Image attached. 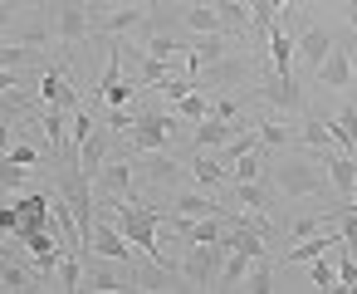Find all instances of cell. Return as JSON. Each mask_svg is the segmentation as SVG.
Instances as JSON below:
<instances>
[{
	"mask_svg": "<svg viewBox=\"0 0 357 294\" xmlns=\"http://www.w3.org/2000/svg\"><path fill=\"white\" fill-rule=\"evenodd\" d=\"M98 211H108V216L118 221V230L128 235V245H137L157 270H172V265H167V255H162V245H157L162 206H142L137 196H103V206H98Z\"/></svg>",
	"mask_w": 357,
	"mask_h": 294,
	"instance_id": "obj_1",
	"label": "cell"
},
{
	"mask_svg": "<svg viewBox=\"0 0 357 294\" xmlns=\"http://www.w3.org/2000/svg\"><path fill=\"white\" fill-rule=\"evenodd\" d=\"M269 186H274V196H284V201L318 196V191H323V172L308 167V162H279V167L269 172Z\"/></svg>",
	"mask_w": 357,
	"mask_h": 294,
	"instance_id": "obj_2",
	"label": "cell"
},
{
	"mask_svg": "<svg viewBox=\"0 0 357 294\" xmlns=\"http://www.w3.org/2000/svg\"><path fill=\"white\" fill-rule=\"evenodd\" d=\"M176 133H181V118L157 108V113H137V123H132L128 138H132V152H162Z\"/></svg>",
	"mask_w": 357,
	"mask_h": 294,
	"instance_id": "obj_3",
	"label": "cell"
},
{
	"mask_svg": "<svg viewBox=\"0 0 357 294\" xmlns=\"http://www.w3.org/2000/svg\"><path fill=\"white\" fill-rule=\"evenodd\" d=\"M220 260H225V245H220V240H206V245H191L186 260H181L176 270H181V279H186L191 289H215Z\"/></svg>",
	"mask_w": 357,
	"mask_h": 294,
	"instance_id": "obj_4",
	"label": "cell"
},
{
	"mask_svg": "<svg viewBox=\"0 0 357 294\" xmlns=\"http://www.w3.org/2000/svg\"><path fill=\"white\" fill-rule=\"evenodd\" d=\"M93 35V10L84 6V0H64V6L54 10V40L69 50V45H84Z\"/></svg>",
	"mask_w": 357,
	"mask_h": 294,
	"instance_id": "obj_5",
	"label": "cell"
},
{
	"mask_svg": "<svg viewBox=\"0 0 357 294\" xmlns=\"http://www.w3.org/2000/svg\"><path fill=\"white\" fill-rule=\"evenodd\" d=\"M89 255H108V260H132V250H128V235L118 230V221H113L108 211H98V216H93Z\"/></svg>",
	"mask_w": 357,
	"mask_h": 294,
	"instance_id": "obj_6",
	"label": "cell"
},
{
	"mask_svg": "<svg viewBox=\"0 0 357 294\" xmlns=\"http://www.w3.org/2000/svg\"><path fill=\"white\" fill-rule=\"evenodd\" d=\"M40 98H45V108H64V113L79 108V94H74V84H69V74L59 64H45L40 69Z\"/></svg>",
	"mask_w": 357,
	"mask_h": 294,
	"instance_id": "obj_7",
	"label": "cell"
},
{
	"mask_svg": "<svg viewBox=\"0 0 357 294\" xmlns=\"http://www.w3.org/2000/svg\"><path fill=\"white\" fill-rule=\"evenodd\" d=\"M259 98H264L269 108H279V113H303V94H298L294 74H269V79L259 84Z\"/></svg>",
	"mask_w": 357,
	"mask_h": 294,
	"instance_id": "obj_8",
	"label": "cell"
},
{
	"mask_svg": "<svg viewBox=\"0 0 357 294\" xmlns=\"http://www.w3.org/2000/svg\"><path fill=\"white\" fill-rule=\"evenodd\" d=\"M98 196H132V157H108L93 177Z\"/></svg>",
	"mask_w": 357,
	"mask_h": 294,
	"instance_id": "obj_9",
	"label": "cell"
},
{
	"mask_svg": "<svg viewBox=\"0 0 357 294\" xmlns=\"http://www.w3.org/2000/svg\"><path fill=\"white\" fill-rule=\"evenodd\" d=\"M333 50H337V45H333V35H328V30H318V25H308V30L294 40V59H298V64H308V74H318V64H323Z\"/></svg>",
	"mask_w": 357,
	"mask_h": 294,
	"instance_id": "obj_10",
	"label": "cell"
},
{
	"mask_svg": "<svg viewBox=\"0 0 357 294\" xmlns=\"http://www.w3.org/2000/svg\"><path fill=\"white\" fill-rule=\"evenodd\" d=\"M250 123H235V118H220V113H206L196 118V147H225L235 133H245Z\"/></svg>",
	"mask_w": 357,
	"mask_h": 294,
	"instance_id": "obj_11",
	"label": "cell"
},
{
	"mask_svg": "<svg viewBox=\"0 0 357 294\" xmlns=\"http://www.w3.org/2000/svg\"><path fill=\"white\" fill-rule=\"evenodd\" d=\"M74 162H79V172H84V177L93 182V177H98V167L108 162V133H103V128H93V133H89V138L79 142Z\"/></svg>",
	"mask_w": 357,
	"mask_h": 294,
	"instance_id": "obj_12",
	"label": "cell"
},
{
	"mask_svg": "<svg viewBox=\"0 0 357 294\" xmlns=\"http://www.w3.org/2000/svg\"><path fill=\"white\" fill-rule=\"evenodd\" d=\"M132 172H142V177L157 182V186H172L176 172H181V162H176V157H162V152H142V157H132Z\"/></svg>",
	"mask_w": 357,
	"mask_h": 294,
	"instance_id": "obj_13",
	"label": "cell"
},
{
	"mask_svg": "<svg viewBox=\"0 0 357 294\" xmlns=\"http://www.w3.org/2000/svg\"><path fill=\"white\" fill-rule=\"evenodd\" d=\"M225 59V35L215 30V35H196V45H191V54H186V64H191V74H201V69H211V64H220Z\"/></svg>",
	"mask_w": 357,
	"mask_h": 294,
	"instance_id": "obj_14",
	"label": "cell"
},
{
	"mask_svg": "<svg viewBox=\"0 0 357 294\" xmlns=\"http://www.w3.org/2000/svg\"><path fill=\"white\" fill-rule=\"evenodd\" d=\"M318 84H328V89H352V54L347 50H333L323 64H318V74H313Z\"/></svg>",
	"mask_w": 357,
	"mask_h": 294,
	"instance_id": "obj_15",
	"label": "cell"
},
{
	"mask_svg": "<svg viewBox=\"0 0 357 294\" xmlns=\"http://www.w3.org/2000/svg\"><path fill=\"white\" fill-rule=\"evenodd\" d=\"M167 211H172V216H225V206H220L206 186H201V191H181Z\"/></svg>",
	"mask_w": 357,
	"mask_h": 294,
	"instance_id": "obj_16",
	"label": "cell"
},
{
	"mask_svg": "<svg viewBox=\"0 0 357 294\" xmlns=\"http://www.w3.org/2000/svg\"><path fill=\"white\" fill-rule=\"evenodd\" d=\"M337 240H347V235H342V230H318V235H303V240H298V245H294V250L284 255V265H303V260H318V255H323V250H333Z\"/></svg>",
	"mask_w": 357,
	"mask_h": 294,
	"instance_id": "obj_17",
	"label": "cell"
},
{
	"mask_svg": "<svg viewBox=\"0 0 357 294\" xmlns=\"http://www.w3.org/2000/svg\"><path fill=\"white\" fill-rule=\"evenodd\" d=\"M323 167H328V182H333L342 196L357 191V162H352L347 152H323Z\"/></svg>",
	"mask_w": 357,
	"mask_h": 294,
	"instance_id": "obj_18",
	"label": "cell"
},
{
	"mask_svg": "<svg viewBox=\"0 0 357 294\" xmlns=\"http://www.w3.org/2000/svg\"><path fill=\"white\" fill-rule=\"evenodd\" d=\"M230 196L245 211H264L274 201V186H269V177H259V182H230Z\"/></svg>",
	"mask_w": 357,
	"mask_h": 294,
	"instance_id": "obj_19",
	"label": "cell"
},
{
	"mask_svg": "<svg viewBox=\"0 0 357 294\" xmlns=\"http://www.w3.org/2000/svg\"><path fill=\"white\" fill-rule=\"evenodd\" d=\"M181 25L186 30H196V35H230L225 30V15H220V6H191V10H181Z\"/></svg>",
	"mask_w": 357,
	"mask_h": 294,
	"instance_id": "obj_20",
	"label": "cell"
},
{
	"mask_svg": "<svg viewBox=\"0 0 357 294\" xmlns=\"http://www.w3.org/2000/svg\"><path fill=\"white\" fill-rule=\"evenodd\" d=\"M264 40H269V64H274V74H294V40L284 35L279 20H274V30H269Z\"/></svg>",
	"mask_w": 357,
	"mask_h": 294,
	"instance_id": "obj_21",
	"label": "cell"
},
{
	"mask_svg": "<svg viewBox=\"0 0 357 294\" xmlns=\"http://www.w3.org/2000/svg\"><path fill=\"white\" fill-rule=\"evenodd\" d=\"M245 274H250V255L225 250V260H220V270H215V289H240Z\"/></svg>",
	"mask_w": 357,
	"mask_h": 294,
	"instance_id": "obj_22",
	"label": "cell"
},
{
	"mask_svg": "<svg viewBox=\"0 0 357 294\" xmlns=\"http://www.w3.org/2000/svg\"><path fill=\"white\" fill-rule=\"evenodd\" d=\"M0 289H45V279H40V270H25L6 255L0 260Z\"/></svg>",
	"mask_w": 357,
	"mask_h": 294,
	"instance_id": "obj_23",
	"label": "cell"
},
{
	"mask_svg": "<svg viewBox=\"0 0 357 294\" xmlns=\"http://www.w3.org/2000/svg\"><path fill=\"white\" fill-rule=\"evenodd\" d=\"M191 177H196V186H220L230 172H225V157H211V152H196V162H191Z\"/></svg>",
	"mask_w": 357,
	"mask_h": 294,
	"instance_id": "obj_24",
	"label": "cell"
},
{
	"mask_svg": "<svg viewBox=\"0 0 357 294\" xmlns=\"http://www.w3.org/2000/svg\"><path fill=\"white\" fill-rule=\"evenodd\" d=\"M298 138H303V142H308V147H313L318 157H323V152H337L333 123H318V118H313V123H303V128H298Z\"/></svg>",
	"mask_w": 357,
	"mask_h": 294,
	"instance_id": "obj_25",
	"label": "cell"
},
{
	"mask_svg": "<svg viewBox=\"0 0 357 294\" xmlns=\"http://www.w3.org/2000/svg\"><path fill=\"white\" fill-rule=\"evenodd\" d=\"M259 177H264V152H259V147L240 152V157H235V172H230V182H259Z\"/></svg>",
	"mask_w": 357,
	"mask_h": 294,
	"instance_id": "obj_26",
	"label": "cell"
},
{
	"mask_svg": "<svg viewBox=\"0 0 357 294\" xmlns=\"http://www.w3.org/2000/svg\"><path fill=\"white\" fill-rule=\"evenodd\" d=\"M240 289H255V294L274 289V265H269V255H255V260H250V274H245Z\"/></svg>",
	"mask_w": 357,
	"mask_h": 294,
	"instance_id": "obj_27",
	"label": "cell"
},
{
	"mask_svg": "<svg viewBox=\"0 0 357 294\" xmlns=\"http://www.w3.org/2000/svg\"><path fill=\"white\" fill-rule=\"evenodd\" d=\"M337 245H342V240H337ZM308 265H313V270H308V284H313V289H337V255H333V260L318 255V260H308Z\"/></svg>",
	"mask_w": 357,
	"mask_h": 294,
	"instance_id": "obj_28",
	"label": "cell"
},
{
	"mask_svg": "<svg viewBox=\"0 0 357 294\" xmlns=\"http://www.w3.org/2000/svg\"><path fill=\"white\" fill-rule=\"evenodd\" d=\"M181 50L191 54V45H181L176 35H167V30H157V35L147 40V50H142V54H152V59H172V54H181Z\"/></svg>",
	"mask_w": 357,
	"mask_h": 294,
	"instance_id": "obj_29",
	"label": "cell"
},
{
	"mask_svg": "<svg viewBox=\"0 0 357 294\" xmlns=\"http://www.w3.org/2000/svg\"><path fill=\"white\" fill-rule=\"evenodd\" d=\"M333 255H337V289H357V255L347 250V240L333 245Z\"/></svg>",
	"mask_w": 357,
	"mask_h": 294,
	"instance_id": "obj_30",
	"label": "cell"
},
{
	"mask_svg": "<svg viewBox=\"0 0 357 294\" xmlns=\"http://www.w3.org/2000/svg\"><path fill=\"white\" fill-rule=\"evenodd\" d=\"M30 182V167H20L10 152H0V186H25Z\"/></svg>",
	"mask_w": 357,
	"mask_h": 294,
	"instance_id": "obj_31",
	"label": "cell"
},
{
	"mask_svg": "<svg viewBox=\"0 0 357 294\" xmlns=\"http://www.w3.org/2000/svg\"><path fill=\"white\" fill-rule=\"evenodd\" d=\"M30 54H35V45H20V40L6 45V40H0V69H20Z\"/></svg>",
	"mask_w": 357,
	"mask_h": 294,
	"instance_id": "obj_32",
	"label": "cell"
},
{
	"mask_svg": "<svg viewBox=\"0 0 357 294\" xmlns=\"http://www.w3.org/2000/svg\"><path fill=\"white\" fill-rule=\"evenodd\" d=\"M176 113H181V118H191V123H196V118H206V113H211V98H206V94H196V89H191V94H186V98H176Z\"/></svg>",
	"mask_w": 357,
	"mask_h": 294,
	"instance_id": "obj_33",
	"label": "cell"
},
{
	"mask_svg": "<svg viewBox=\"0 0 357 294\" xmlns=\"http://www.w3.org/2000/svg\"><path fill=\"white\" fill-rule=\"evenodd\" d=\"M259 142H269V147L289 142V123H284V118H269V123H259Z\"/></svg>",
	"mask_w": 357,
	"mask_h": 294,
	"instance_id": "obj_34",
	"label": "cell"
},
{
	"mask_svg": "<svg viewBox=\"0 0 357 294\" xmlns=\"http://www.w3.org/2000/svg\"><path fill=\"white\" fill-rule=\"evenodd\" d=\"M132 123H137L132 108H108V128H113V133H132Z\"/></svg>",
	"mask_w": 357,
	"mask_h": 294,
	"instance_id": "obj_35",
	"label": "cell"
},
{
	"mask_svg": "<svg viewBox=\"0 0 357 294\" xmlns=\"http://www.w3.org/2000/svg\"><path fill=\"white\" fill-rule=\"evenodd\" d=\"M6 152H10V157H15L20 167H35V162H40V147H25V142H10Z\"/></svg>",
	"mask_w": 357,
	"mask_h": 294,
	"instance_id": "obj_36",
	"label": "cell"
},
{
	"mask_svg": "<svg viewBox=\"0 0 357 294\" xmlns=\"http://www.w3.org/2000/svg\"><path fill=\"white\" fill-rule=\"evenodd\" d=\"M15 230H20V211L6 206V211H0V235H15Z\"/></svg>",
	"mask_w": 357,
	"mask_h": 294,
	"instance_id": "obj_37",
	"label": "cell"
},
{
	"mask_svg": "<svg viewBox=\"0 0 357 294\" xmlns=\"http://www.w3.org/2000/svg\"><path fill=\"white\" fill-rule=\"evenodd\" d=\"M15 89H20V74L15 69H0V98H10Z\"/></svg>",
	"mask_w": 357,
	"mask_h": 294,
	"instance_id": "obj_38",
	"label": "cell"
},
{
	"mask_svg": "<svg viewBox=\"0 0 357 294\" xmlns=\"http://www.w3.org/2000/svg\"><path fill=\"white\" fill-rule=\"evenodd\" d=\"M10 20H15V6H10V0H0V35H6Z\"/></svg>",
	"mask_w": 357,
	"mask_h": 294,
	"instance_id": "obj_39",
	"label": "cell"
},
{
	"mask_svg": "<svg viewBox=\"0 0 357 294\" xmlns=\"http://www.w3.org/2000/svg\"><path fill=\"white\" fill-rule=\"evenodd\" d=\"M103 10H118V6H147V0H98Z\"/></svg>",
	"mask_w": 357,
	"mask_h": 294,
	"instance_id": "obj_40",
	"label": "cell"
},
{
	"mask_svg": "<svg viewBox=\"0 0 357 294\" xmlns=\"http://www.w3.org/2000/svg\"><path fill=\"white\" fill-rule=\"evenodd\" d=\"M10 138H15V128H10V123H0V152L10 147Z\"/></svg>",
	"mask_w": 357,
	"mask_h": 294,
	"instance_id": "obj_41",
	"label": "cell"
},
{
	"mask_svg": "<svg viewBox=\"0 0 357 294\" xmlns=\"http://www.w3.org/2000/svg\"><path fill=\"white\" fill-rule=\"evenodd\" d=\"M269 6H274L279 15H289V10H294V0H269Z\"/></svg>",
	"mask_w": 357,
	"mask_h": 294,
	"instance_id": "obj_42",
	"label": "cell"
},
{
	"mask_svg": "<svg viewBox=\"0 0 357 294\" xmlns=\"http://www.w3.org/2000/svg\"><path fill=\"white\" fill-rule=\"evenodd\" d=\"M347 25L357 30V0H347Z\"/></svg>",
	"mask_w": 357,
	"mask_h": 294,
	"instance_id": "obj_43",
	"label": "cell"
},
{
	"mask_svg": "<svg viewBox=\"0 0 357 294\" xmlns=\"http://www.w3.org/2000/svg\"><path fill=\"white\" fill-rule=\"evenodd\" d=\"M6 255H10V245H6V240H0V260H6Z\"/></svg>",
	"mask_w": 357,
	"mask_h": 294,
	"instance_id": "obj_44",
	"label": "cell"
}]
</instances>
